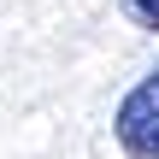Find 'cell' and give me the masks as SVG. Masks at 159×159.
I'll use <instances>...</instances> for the list:
<instances>
[{"instance_id":"6da1fadb","label":"cell","mask_w":159,"mask_h":159,"mask_svg":"<svg viewBox=\"0 0 159 159\" xmlns=\"http://www.w3.org/2000/svg\"><path fill=\"white\" fill-rule=\"evenodd\" d=\"M112 136H118V148H124L130 159H159V71L142 77V83L118 100Z\"/></svg>"},{"instance_id":"7a4b0ae2","label":"cell","mask_w":159,"mask_h":159,"mask_svg":"<svg viewBox=\"0 0 159 159\" xmlns=\"http://www.w3.org/2000/svg\"><path fill=\"white\" fill-rule=\"evenodd\" d=\"M124 12H130L142 30H159V0H124Z\"/></svg>"}]
</instances>
